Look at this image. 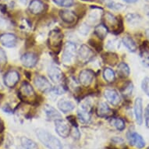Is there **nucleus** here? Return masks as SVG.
<instances>
[{
  "label": "nucleus",
  "instance_id": "12",
  "mask_svg": "<svg viewBox=\"0 0 149 149\" xmlns=\"http://www.w3.org/2000/svg\"><path fill=\"white\" fill-rule=\"evenodd\" d=\"M34 82L38 89L42 92H47L52 90V84L45 77L38 75L35 77Z\"/></svg>",
  "mask_w": 149,
  "mask_h": 149
},
{
  "label": "nucleus",
  "instance_id": "18",
  "mask_svg": "<svg viewBox=\"0 0 149 149\" xmlns=\"http://www.w3.org/2000/svg\"><path fill=\"white\" fill-rule=\"evenodd\" d=\"M59 16H60V18L62 19V20L66 23V24H74L77 20L76 14L73 11H71V10H61L59 12Z\"/></svg>",
  "mask_w": 149,
  "mask_h": 149
},
{
  "label": "nucleus",
  "instance_id": "48",
  "mask_svg": "<svg viewBox=\"0 0 149 149\" xmlns=\"http://www.w3.org/2000/svg\"><path fill=\"white\" fill-rule=\"evenodd\" d=\"M0 88H1V84H0Z\"/></svg>",
  "mask_w": 149,
  "mask_h": 149
},
{
  "label": "nucleus",
  "instance_id": "39",
  "mask_svg": "<svg viewBox=\"0 0 149 149\" xmlns=\"http://www.w3.org/2000/svg\"><path fill=\"white\" fill-rule=\"evenodd\" d=\"M67 120H68V121H70V124L72 125L73 127H77V123L76 119H75V117H74L73 116H68V117H67Z\"/></svg>",
  "mask_w": 149,
  "mask_h": 149
},
{
  "label": "nucleus",
  "instance_id": "10",
  "mask_svg": "<svg viewBox=\"0 0 149 149\" xmlns=\"http://www.w3.org/2000/svg\"><path fill=\"white\" fill-rule=\"evenodd\" d=\"M20 80V74L16 70H10L6 73L4 77V83L6 86L13 88Z\"/></svg>",
  "mask_w": 149,
  "mask_h": 149
},
{
  "label": "nucleus",
  "instance_id": "13",
  "mask_svg": "<svg viewBox=\"0 0 149 149\" xmlns=\"http://www.w3.org/2000/svg\"><path fill=\"white\" fill-rule=\"evenodd\" d=\"M94 72L91 70H84L79 74V82L84 87H88L92 83L94 79Z\"/></svg>",
  "mask_w": 149,
  "mask_h": 149
},
{
  "label": "nucleus",
  "instance_id": "20",
  "mask_svg": "<svg viewBox=\"0 0 149 149\" xmlns=\"http://www.w3.org/2000/svg\"><path fill=\"white\" fill-rule=\"evenodd\" d=\"M45 115H46V118L48 120L56 121V120L62 119L60 113H58V111L56 109H54L53 107H52L50 105H45Z\"/></svg>",
  "mask_w": 149,
  "mask_h": 149
},
{
  "label": "nucleus",
  "instance_id": "46",
  "mask_svg": "<svg viewBox=\"0 0 149 149\" xmlns=\"http://www.w3.org/2000/svg\"><path fill=\"white\" fill-rule=\"evenodd\" d=\"M146 1H147V2H149V0H146Z\"/></svg>",
  "mask_w": 149,
  "mask_h": 149
},
{
  "label": "nucleus",
  "instance_id": "27",
  "mask_svg": "<svg viewBox=\"0 0 149 149\" xmlns=\"http://www.w3.org/2000/svg\"><path fill=\"white\" fill-rule=\"evenodd\" d=\"M108 31L109 30L105 24H98L95 28V33L101 39H104L107 36Z\"/></svg>",
  "mask_w": 149,
  "mask_h": 149
},
{
  "label": "nucleus",
  "instance_id": "2",
  "mask_svg": "<svg viewBox=\"0 0 149 149\" xmlns=\"http://www.w3.org/2000/svg\"><path fill=\"white\" fill-rule=\"evenodd\" d=\"M63 40V35L59 31L57 30L51 31L48 38V44L49 48L55 52H59L61 49Z\"/></svg>",
  "mask_w": 149,
  "mask_h": 149
},
{
  "label": "nucleus",
  "instance_id": "16",
  "mask_svg": "<svg viewBox=\"0 0 149 149\" xmlns=\"http://www.w3.org/2000/svg\"><path fill=\"white\" fill-rule=\"evenodd\" d=\"M21 63L26 67H34L38 63V56L33 52H27L21 56Z\"/></svg>",
  "mask_w": 149,
  "mask_h": 149
},
{
  "label": "nucleus",
  "instance_id": "32",
  "mask_svg": "<svg viewBox=\"0 0 149 149\" xmlns=\"http://www.w3.org/2000/svg\"><path fill=\"white\" fill-rule=\"evenodd\" d=\"M133 89H134L133 84L131 83V82H128L127 85H125V87L122 90L123 95L124 96H126V97L130 96L131 95H132Z\"/></svg>",
  "mask_w": 149,
  "mask_h": 149
},
{
  "label": "nucleus",
  "instance_id": "14",
  "mask_svg": "<svg viewBox=\"0 0 149 149\" xmlns=\"http://www.w3.org/2000/svg\"><path fill=\"white\" fill-rule=\"evenodd\" d=\"M134 115L136 122L139 126L143 123V102L141 98H137L134 102Z\"/></svg>",
  "mask_w": 149,
  "mask_h": 149
},
{
  "label": "nucleus",
  "instance_id": "31",
  "mask_svg": "<svg viewBox=\"0 0 149 149\" xmlns=\"http://www.w3.org/2000/svg\"><path fill=\"white\" fill-rule=\"evenodd\" d=\"M55 4L62 7H71L74 4L73 0H53Z\"/></svg>",
  "mask_w": 149,
  "mask_h": 149
},
{
  "label": "nucleus",
  "instance_id": "43",
  "mask_svg": "<svg viewBox=\"0 0 149 149\" xmlns=\"http://www.w3.org/2000/svg\"><path fill=\"white\" fill-rule=\"evenodd\" d=\"M20 3H22V4H24V5H25V4H27V3L28 2V0H19Z\"/></svg>",
  "mask_w": 149,
  "mask_h": 149
},
{
  "label": "nucleus",
  "instance_id": "9",
  "mask_svg": "<svg viewBox=\"0 0 149 149\" xmlns=\"http://www.w3.org/2000/svg\"><path fill=\"white\" fill-rule=\"evenodd\" d=\"M128 141L132 146H134L137 148H143L145 146V141L144 138L136 132H130L127 134Z\"/></svg>",
  "mask_w": 149,
  "mask_h": 149
},
{
  "label": "nucleus",
  "instance_id": "11",
  "mask_svg": "<svg viewBox=\"0 0 149 149\" xmlns=\"http://www.w3.org/2000/svg\"><path fill=\"white\" fill-rule=\"evenodd\" d=\"M104 96L106 98V100L114 106H117L121 102V98H120L119 93L114 89H105L104 91Z\"/></svg>",
  "mask_w": 149,
  "mask_h": 149
},
{
  "label": "nucleus",
  "instance_id": "7",
  "mask_svg": "<svg viewBox=\"0 0 149 149\" xmlns=\"http://www.w3.org/2000/svg\"><path fill=\"white\" fill-rule=\"evenodd\" d=\"M77 56H78V60L81 63H87L92 59L94 57V52L89 47L83 45L79 49Z\"/></svg>",
  "mask_w": 149,
  "mask_h": 149
},
{
  "label": "nucleus",
  "instance_id": "50",
  "mask_svg": "<svg viewBox=\"0 0 149 149\" xmlns=\"http://www.w3.org/2000/svg\"><path fill=\"white\" fill-rule=\"evenodd\" d=\"M83 1H86V0H83Z\"/></svg>",
  "mask_w": 149,
  "mask_h": 149
},
{
  "label": "nucleus",
  "instance_id": "49",
  "mask_svg": "<svg viewBox=\"0 0 149 149\" xmlns=\"http://www.w3.org/2000/svg\"><path fill=\"white\" fill-rule=\"evenodd\" d=\"M148 149H149V147H148Z\"/></svg>",
  "mask_w": 149,
  "mask_h": 149
},
{
  "label": "nucleus",
  "instance_id": "30",
  "mask_svg": "<svg viewBox=\"0 0 149 149\" xmlns=\"http://www.w3.org/2000/svg\"><path fill=\"white\" fill-rule=\"evenodd\" d=\"M105 62L106 63L109 64L111 66H115L116 64L118 63L119 58H118L117 55L114 53L109 52V53L105 54Z\"/></svg>",
  "mask_w": 149,
  "mask_h": 149
},
{
  "label": "nucleus",
  "instance_id": "6",
  "mask_svg": "<svg viewBox=\"0 0 149 149\" xmlns=\"http://www.w3.org/2000/svg\"><path fill=\"white\" fill-rule=\"evenodd\" d=\"M91 106L90 103H83L80 106L77 111V115H78L79 120L83 123H89L91 120Z\"/></svg>",
  "mask_w": 149,
  "mask_h": 149
},
{
  "label": "nucleus",
  "instance_id": "5",
  "mask_svg": "<svg viewBox=\"0 0 149 149\" xmlns=\"http://www.w3.org/2000/svg\"><path fill=\"white\" fill-rule=\"evenodd\" d=\"M18 94H19L18 95L20 98V99L23 101H27V102L28 100H31V98L33 101H34V98H36L35 92H34L32 86L26 81L22 84Z\"/></svg>",
  "mask_w": 149,
  "mask_h": 149
},
{
  "label": "nucleus",
  "instance_id": "44",
  "mask_svg": "<svg viewBox=\"0 0 149 149\" xmlns=\"http://www.w3.org/2000/svg\"><path fill=\"white\" fill-rule=\"evenodd\" d=\"M145 34H146L147 38H149V27L148 28V29H146V31H145Z\"/></svg>",
  "mask_w": 149,
  "mask_h": 149
},
{
  "label": "nucleus",
  "instance_id": "15",
  "mask_svg": "<svg viewBox=\"0 0 149 149\" xmlns=\"http://www.w3.org/2000/svg\"><path fill=\"white\" fill-rule=\"evenodd\" d=\"M17 37L14 34L6 33L0 36V43L6 48H13L17 45Z\"/></svg>",
  "mask_w": 149,
  "mask_h": 149
},
{
  "label": "nucleus",
  "instance_id": "45",
  "mask_svg": "<svg viewBox=\"0 0 149 149\" xmlns=\"http://www.w3.org/2000/svg\"><path fill=\"white\" fill-rule=\"evenodd\" d=\"M148 17H149V12H148Z\"/></svg>",
  "mask_w": 149,
  "mask_h": 149
},
{
  "label": "nucleus",
  "instance_id": "8",
  "mask_svg": "<svg viewBox=\"0 0 149 149\" xmlns=\"http://www.w3.org/2000/svg\"><path fill=\"white\" fill-rule=\"evenodd\" d=\"M55 125H56V131L58 134L59 136H60L63 138H66L70 134V129L68 124L66 123L64 120L62 119L55 121Z\"/></svg>",
  "mask_w": 149,
  "mask_h": 149
},
{
  "label": "nucleus",
  "instance_id": "36",
  "mask_svg": "<svg viewBox=\"0 0 149 149\" xmlns=\"http://www.w3.org/2000/svg\"><path fill=\"white\" fill-rule=\"evenodd\" d=\"M89 43H90L91 46L94 47V49H95V50H97L98 52L102 51V44L101 43H98V42H96L95 40H90Z\"/></svg>",
  "mask_w": 149,
  "mask_h": 149
},
{
  "label": "nucleus",
  "instance_id": "17",
  "mask_svg": "<svg viewBox=\"0 0 149 149\" xmlns=\"http://www.w3.org/2000/svg\"><path fill=\"white\" fill-rule=\"evenodd\" d=\"M49 78L54 83H59L63 79V72L61 70L56 66H52L48 71Z\"/></svg>",
  "mask_w": 149,
  "mask_h": 149
},
{
  "label": "nucleus",
  "instance_id": "4",
  "mask_svg": "<svg viewBox=\"0 0 149 149\" xmlns=\"http://www.w3.org/2000/svg\"><path fill=\"white\" fill-rule=\"evenodd\" d=\"M77 56V45L73 42H67L64 46L62 60L64 63H71Z\"/></svg>",
  "mask_w": 149,
  "mask_h": 149
},
{
  "label": "nucleus",
  "instance_id": "28",
  "mask_svg": "<svg viewBox=\"0 0 149 149\" xmlns=\"http://www.w3.org/2000/svg\"><path fill=\"white\" fill-rule=\"evenodd\" d=\"M103 77L108 83H111L115 81V72L110 68H105L103 71Z\"/></svg>",
  "mask_w": 149,
  "mask_h": 149
},
{
  "label": "nucleus",
  "instance_id": "25",
  "mask_svg": "<svg viewBox=\"0 0 149 149\" xmlns=\"http://www.w3.org/2000/svg\"><path fill=\"white\" fill-rule=\"evenodd\" d=\"M127 21L130 25L137 26L141 21V17L137 13H129L127 15Z\"/></svg>",
  "mask_w": 149,
  "mask_h": 149
},
{
  "label": "nucleus",
  "instance_id": "1",
  "mask_svg": "<svg viewBox=\"0 0 149 149\" xmlns=\"http://www.w3.org/2000/svg\"><path fill=\"white\" fill-rule=\"evenodd\" d=\"M36 135L38 140L49 149H63V144L58 138L44 129H37Z\"/></svg>",
  "mask_w": 149,
  "mask_h": 149
},
{
  "label": "nucleus",
  "instance_id": "21",
  "mask_svg": "<svg viewBox=\"0 0 149 149\" xmlns=\"http://www.w3.org/2000/svg\"><path fill=\"white\" fill-rule=\"evenodd\" d=\"M44 3L41 0H32L29 5L30 12L33 14H40L44 11Z\"/></svg>",
  "mask_w": 149,
  "mask_h": 149
},
{
  "label": "nucleus",
  "instance_id": "47",
  "mask_svg": "<svg viewBox=\"0 0 149 149\" xmlns=\"http://www.w3.org/2000/svg\"><path fill=\"white\" fill-rule=\"evenodd\" d=\"M101 1H105V0H101Z\"/></svg>",
  "mask_w": 149,
  "mask_h": 149
},
{
  "label": "nucleus",
  "instance_id": "19",
  "mask_svg": "<svg viewBox=\"0 0 149 149\" xmlns=\"http://www.w3.org/2000/svg\"><path fill=\"white\" fill-rule=\"evenodd\" d=\"M97 115L102 118H109L113 116V110L105 102H101L97 109Z\"/></svg>",
  "mask_w": 149,
  "mask_h": 149
},
{
  "label": "nucleus",
  "instance_id": "24",
  "mask_svg": "<svg viewBox=\"0 0 149 149\" xmlns=\"http://www.w3.org/2000/svg\"><path fill=\"white\" fill-rule=\"evenodd\" d=\"M123 42L127 49H129V51L132 52H135L137 51V46L136 42L134 41L131 37L130 36H125L123 38Z\"/></svg>",
  "mask_w": 149,
  "mask_h": 149
},
{
  "label": "nucleus",
  "instance_id": "38",
  "mask_svg": "<svg viewBox=\"0 0 149 149\" xmlns=\"http://www.w3.org/2000/svg\"><path fill=\"white\" fill-rule=\"evenodd\" d=\"M79 31H80V33H81V34H84V35H85V34H87L88 33L89 27H88V25L83 24V25H81V27H80Z\"/></svg>",
  "mask_w": 149,
  "mask_h": 149
},
{
  "label": "nucleus",
  "instance_id": "41",
  "mask_svg": "<svg viewBox=\"0 0 149 149\" xmlns=\"http://www.w3.org/2000/svg\"><path fill=\"white\" fill-rule=\"evenodd\" d=\"M6 26V20L5 19L0 16V28H3Z\"/></svg>",
  "mask_w": 149,
  "mask_h": 149
},
{
  "label": "nucleus",
  "instance_id": "29",
  "mask_svg": "<svg viewBox=\"0 0 149 149\" xmlns=\"http://www.w3.org/2000/svg\"><path fill=\"white\" fill-rule=\"evenodd\" d=\"M111 123L120 131H122L125 129L126 125H125L124 120L121 118H113L111 120Z\"/></svg>",
  "mask_w": 149,
  "mask_h": 149
},
{
  "label": "nucleus",
  "instance_id": "40",
  "mask_svg": "<svg viewBox=\"0 0 149 149\" xmlns=\"http://www.w3.org/2000/svg\"><path fill=\"white\" fill-rule=\"evenodd\" d=\"M53 91L58 94V95H62V94H63L65 92V89L63 88H62V87H57V88H54Z\"/></svg>",
  "mask_w": 149,
  "mask_h": 149
},
{
  "label": "nucleus",
  "instance_id": "3",
  "mask_svg": "<svg viewBox=\"0 0 149 149\" xmlns=\"http://www.w3.org/2000/svg\"><path fill=\"white\" fill-rule=\"evenodd\" d=\"M105 26L107 27L108 30H112L113 32L116 34H120L123 31V24L121 21L118 20L117 18L112 13L107 12L104 15Z\"/></svg>",
  "mask_w": 149,
  "mask_h": 149
},
{
  "label": "nucleus",
  "instance_id": "22",
  "mask_svg": "<svg viewBox=\"0 0 149 149\" xmlns=\"http://www.w3.org/2000/svg\"><path fill=\"white\" fill-rule=\"evenodd\" d=\"M58 108L61 110L64 113L71 112L72 110L74 109L75 108V104L70 100L66 99H61L58 102Z\"/></svg>",
  "mask_w": 149,
  "mask_h": 149
},
{
  "label": "nucleus",
  "instance_id": "37",
  "mask_svg": "<svg viewBox=\"0 0 149 149\" xmlns=\"http://www.w3.org/2000/svg\"><path fill=\"white\" fill-rule=\"evenodd\" d=\"M144 119H145V125L149 128V104L146 106L144 110Z\"/></svg>",
  "mask_w": 149,
  "mask_h": 149
},
{
  "label": "nucleus",
  "instance_id": "42",
  "mask_svg": "<svg viewBox=\"0 0 149 149\" xmlns=\"http://www.w3.org/2000/svg\"><path fill=\"white\" fill-rule=\"evenodd\" d=\"M123 1L127 3H134L136 2H137L138 0H123Z\"/></svg>",
  "mask_w": 149,
  "mask_h": 149
},
{
  "label": "nucleus",
  "instance_id": "26",
  "mask_svg": "<svg viewBox=\"0 0 149 149\" xmlns=\"http://www.w3.org/2000/svg\"><path fill=\"white\" fill-rule=\"evenodd\" d=\"M21 144H22L23 148L24 149H38V144L32 140L29 139L26 137H21L20 139Z\"/></svg>",
  "mask_w": 149,
  "mask_h": 149
},
{
  "label": "nucleus",
  "instance_id": "23",
  "mask_svg": "<svg viewBox=\"0 0 149 149\" xmlns=\"http://www.w3.org/2000/svg\"><path fill=\"white\" fill-rule=\"evenodd\" d=\"M117 73L118 75L121 77V78H126L128 77L130 73V70L129 66L127 65L126 63H120L118 65L117 67Z\"/></svg>",
  "mask_w": 149,
  "mask_h": 149
},
{
  "label": "nucleus",
  "instance_id": "35",
  "mask_svg": "<svg viewBox=\"0 0 149 149\" xmlns=\"http://www.w3.org/2000/svg\"><path fill=\"white\" fill-rule=\"evenodd\" d=\"M7 61V56L6 54L2 49H0V66L4 65Z\"/></svg>",
  "mask_w": 149,
  "mask_h": 149
},
{
  "label": "nucleus",
  "instance_id": "33",
  "mask_svg": "<svg viewBox=\"0 0 149 149\" xmlns=\"http://www.w3.org/2000/svg\"><path fill=\"white\" fill-rule=\"evenodd\" d=\"M141 88L144 92L149 97V77H145L142 81Z\"/></svg>",
  "mask_w": 149,
  "mask_h": 149
},
{
  "label": "nucleus",
  "instance_id": "34",
  "mask_svg": "<svg viewBox=\"0 0 149 149\" xmlns=\"http://www.w3.org/2000/svg\"><path fill=\"white\" fill-rule=\"evenodd\" d=\"M107 6L108 7L110 8V9H113V10H120L124 7V6L123 5V4L115 3V2H113V1H110L109 3L107 4Z\"/></svg>",
  "mask_w": 149,
  "mask_h": 149
}]
</instances>
